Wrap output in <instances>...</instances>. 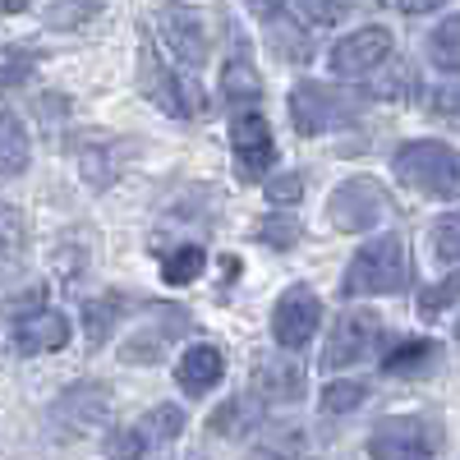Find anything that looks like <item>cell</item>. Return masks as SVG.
Instances as JSON below:
<instances>
[{
	"label": "cell",
	"instance_id": "obj_1",
	"mask_svg": "<svg viewBox=\"0 0 460 460\" xmlns=\"http://www.w3.org/2000/svg\"><path fill=\"white\" fill-rule=\"evenodd\" d=\"M410 286H414V258H410L405 240L401 235H377L355 253L350 272H345V281H341V295H350V299L401 295Z\"/></svg>",
	"mask_w": 460,
	"mask_h": 460
},
{
	"label": "cell",
	"instance_id": "obj_2",
	"mask_svg": "<svg viewBox=\"0 0 460 460\" xmlns=\"http://www.w3.org/2000/svg\"><path fill=\"white\" fill-rule=\"evenodd\" d=\"M392 171H396L401 184L419 189V194H429V199H460V152L447 147V143L419 138V143L396 147Z\"/></svg>",
	"mask_w": 460,
	"mask_h": 460
},
{
	"label": "cell",
	"instance_id": "obj_3",
	"mask_svg": "<svg viewBox=\"0 0 460 460\" xmlns=\"http://www.w3.org/2000/svg\"><path fill=\"white\" fill-rule=\"evenodd\" d=\"M364 106H368V93H350V88H327V84H309V79L290 88V120L304 138L355 125Z\"/></svg>",
	"mask_w": 460,
	"mask_h": 460
},
{
	"label": "cell",
	"instance_id": "obj_4",
	"mask_svg": "<svg viewBox=\"0 0 460 460\" xmlns=\"http://www.w3.org/2000/svg\"><path fill=\"white\" fill-rule=\"evenodd\" d=\"M387 217H392V194L368 175H355V180L336 184V194L327 199V221L336 230H345V235H364V230H373Z\"/></svg>",
	"mask_w": 460,
	"mask_h": 460
},
{
	"label": "cell",
	"instance_id": "obj_5",
	"mask_svg": "<svg viewBox=\"0 0 460 460\" xmlns=\"http://www.w3.org/2000/svg\"><path fill=\"white\" fill-rule=\"evenodd\" d=\"M217 32H221V23L208 10H194V5H166L162 10V37L189 69L208 65V56L217 47Z\"/></svg>",
	"mask_w": 460,
	"mask_h": 460
},
{
	"label": "cell",
	"instance_id": "obj_6",
	"mask_svg": "<svg viewBox=\"0 0 460 460\" xmlns=\"http://www.w3.org/2000/svg\"><path fill=\"white\" fill-rule=\"evenodd\" d=\"M438 451V429L429 419L414 414H396L382 419V424L368 433V456L373 460H429Z\"/></svg>",
	"mask_w": 460,
	"mask_h": 460
},
{
	"label": "cell",
	"instance_id": "obj_7",
	"mask_svg": "<svg viewBox=\"0 0 460 460\" xmlns=\"http://www.w3.org/2000/svg\"><path fill=\"white\" fill-rule=\"evenodd\" d=\"M377 341H382V318H377V314L355 309V314L336 318L332 341H327V350H323V368L336 373V368H350V364L368 359V355L377 350Z\"/></svg>",
	"mask_w": 460,
	"mask_h": 460
},
{
	"label": "cell",
	"instance_id": "obj_8",
	"mask_svg": "<svg viewBox=\"0 0 460 460\" xmlns=\"http://www.w3.org/2000/svg\"><path fill=\"white\" fill-rule=\"evenodd\" d=\"M323 323V304L309 286H290L281 299H277V314H272V336L286 345V350H304L314 341Z\"/></svg>",
	"mask_w": 460,
	"mask_h": 460
},
{
	"label": "cell",
	"instance_id": "obj_9",
	"mask_svg": "<svg viewBox=\"0 0 460 460\" xmlns=\"http://www.w3.org/2000/svg\"><path fill=\"white\" fill-rule=\"evenodd\" d=\"M387 56H392V32L382 23H368L332 47V69L341 79H359V74H373L377 65H387Z\"/></svg>",
	"mask_w": 460,
	"mask_h": 460
},
{
	"label": "cell",
	"instance_id": "obj_10",
	"mask_svg": "<svg viewBox=\"0 0 460 460\" xmlns=\"http://www.w3.org/2000/svg\"><path fill=\"white\" fill-rule=\"evenodd\" d=\"M106 405H111V396H106L102 382H79V387H69V392L56 401L51 419H56V429H60V433L74 438V433L97 429L102 419H106Z\"/></svg>",
	"mask_w": 460,
	"mask_h": 460
},
{
	"label": "cell",
	"instance_id": "obj_11",
	"mask_svg": "<svg viewBox=\"0 0 460 460\" xmlns=\"http://www.w3.org/2000/svg\"><path fill=\"white\" fill-rule=\"evenodd\" d=\"M230 143H235V157H240L249 180H258L267 166H272V157H277L272 129H267V120L258 111H240L235 120H230Z\"/></svg>",
	"mask_w": 460,
	"mask_h": 460
},
{
	"label": "cell",
	"instance_id": "obj_12",
	"mask_svg": "<svg viewBox=\"0 0 460 460\" xmlns=\"http://www.w3.org/2000/svg\"><path fill=\"white\" fill-rule=\"evenodd\" d=\"M14 345L19 355H51L69 345V318L56 309H32L14 323Z\"/></svg>",
	"mask_w": 460,
	"mask_h": 460
},
{
	"label": "cell",
	"instance_id": "obj_13",
	"mask_svg": "<svg viewBox=\"0 0 460 460\" xmlns=\"http://www.w3.org/2000/svg\"><path fill=\"white\" fill-rule=\"evenodd\" d=\"M138 88L157 102L166 115H175V120H184V115H189V102H184L180 79L171 74V65H162V56L152 51L147 42H143V51H138Z\"/></svg>",
	"mask_w": 460,
	"mask_h": 460
},
{
	"label": "cell",
	"instance_id": "obj_14",
	"mask_svg": "<svg viewBox=\"0 0 460 460\" xmlns=\"http://www.w3.org/2000/svg\"><path fill=\"white\" fill-rule=\"evenodd\" d=\"M249 392H253V401H262V405L299 401V392H304V368H299V359H262V364L253 368Z\"/></svg>",
	"mask_w": 460,
	"mask_h": 460
},
{
	"label": "cell",
	"instance_id": "obj_15",
	"mask_svg": "<svg viewBox=\"0 0 460 460\" xmlns=\"http://www.w3.org/2000/svg\"><path fill=\"white\" fill-rule=\"evenodd\" d=\"M221 373H226V355L217 350V345H189V350L180 355V364H175V382L189 396L212 392L221 382Z\"/></svg>",
	"mask_w": 460,
	"mask_h": 460
},
{
	"label": "cell",
	"instance_id": "obj_16",
	"mask_svg": "<svg viewBox=\"0 0 460 460\" xmlns=\"http://www.w3.org/2000/svg\"><path fill=\"white\" fill-rule=\"evenodd\" d=\"M23 258H28V226L23 212L0 203V286H10L23 272Z\"/></svg>",
	"mask_w": 460,
	"mask_h": 460
},
{
	"label": "cell",
	"instance_id": "obj_17",
	"mask_svg": "<svg viewBox=\"0 0 460 460\" xmlns=\"http://www.w3.org/2000/svg\"><path fill=\"white\" fill-rule=\"evenodd\" d=\"M235 42V56H230L226 74H221V93L226 102H258L262 97V79H258V69H253V56H249V42L235 32L230 37Z\"/></svg>",
	"mask_w": 460,
	"mask_h": 460
},
{
	"label": "cell",
	"instance_id": "obj_18",
	"mask_svg": "<svg viewBox=\"0 0 460 460\" xmlns=\"http://www.w3.org/2000/svg\"><path fill=\"white\" fill-rule=\"evenodd\" d=\"M309 456V438L295 424H277V429H262L249 447V460H304Z\"/></svg>",
	"mask_w": 460,
	"mask_h": 460
},
{
	"label": "cell",
	"instance_id": "obj_19",
	"mask_svg": "<svg viewBox=\"0 0 460 460\" xmlns=\"http://www.w3.org/2000/svg\"><path fill=\"white\" fill-rule=\"evenodd\" d=\"M180 433H184V410L180 405H157V410H147L134 424L138 447H162V442H171Z\"/></svg>",
	"mask_w": 460,
	"mask_h": 460
},
{
	"label": "cell",
	"instance_id": "obj_20",
	"mask_svg": "<svg viewBox=\"0 0 460 460\" xmlns=\"http://www.w3.org/2000/svg\"><path fill=\"white\" fill-rule=\"evenodd\" d=\"M28 166V134L19 125V115H0V171L5 175H19Z\"/></svg>",
	"mask_w": 460,
	"mask_h": 460
},
{
	"label": "cell",
	"instance_id": "obj_21",
	"mask_svg": "<svg viewBox=\"0 0 460 460\" xmlns=\"http://www.w3.org/2000/svg\"><path fill=\"white\" fill-rule=\"evenodd\" d=\"M203 267H208V253L199 244H180L175 253H166L162 277H166V286H189V281L203 277Z\"/></svg>",
	"mask_w": 460,
	"mask_h": 460
},
{
	"label": "cell",
	"instance_id": "obj_22",
	"mask_svg": "<svg viewBox=\"0 0 460 460\" xmlns=\"http://www.w3.org/2000/svg\"><path fill=\"white\" fill-rule=\"evenodd\" d=\"M429 56H433V65H442V69H460V14L442 19V23L429 32Z\"/></svg>",
	"mask_w": 460,
	"mask_h": 460
},
{
	"label": "cell",
	"instance_id": "obj_23",
	"mask_svg": "<svg viewBox=\"0 0 460 460\" xmlns=\"http://www.w3.org/2000/svg\"><path fill=\"white\" fill-rule=\"evenodd\" d=\"M120 309H125V295H106V299H93L88 309H84V327H88V341H93V345H102V341L111 336L115 318H120Z\"/></svg>",
	"mask_w": 460,
	"mask_h": 460
},
{
	"label": "cell",
	"instance_id": "obj_24",
	"mask_svg": "<svg viewBox=\"0 0 460 460\" xmlns=\"http://www.w3.org/2000/svg\"><path fill=\"white\" fill-rule=\"evenodd\" d=\"M429 244H433V258H438L442 267H460V212H451V217H442V221L433 226Z\"/></svg>",
	"mask_w": 460,
	"mask_h": 460
},
{
	"label": "cell",
	"instance_id": "obj_25",
	"mask_svg": "<svg viewBox=\"0 0 460 460\" xmlns=\"http://www.w3.org/2000/svg\"><path fill=\"white\" fill-rule=\"evenodd\" d=\"M433 355H438L433 341H405V345L392 350V359H382V368H387V373H419Z\"/></svg>",
	"mask_w": 460,
	"mask_h": 460
},
{
	"label": "cell",
	"instance_id": "obj_26",
	"mask_svg": "<svg viewBox=\"0 0 460 460\" xmlns=\"http://www.w3.org/2000/svg\"><path fill=\"white\" fill-rule=\"evenodd\" d=\"M32 60H37V51L32 47H10L5 56H0V93H10V88H19L28 74H32Z\"/></svg>",
	"mask_w": 460,
	"mask_h": 460
},
{
	"label": "cell",
	"instance_id": "obj_27",
	"mask_svg": "<svg viewBox=\"0 0 460 460\" xmlns=\"http://www.w3.org/2000/svg\"><path fill=\"white\" fill-rule=\"evenodd\" d=\"M97 10H102V0H56V5L47 10V19H51V28H79Z\"/></svg>",
	"mask_w": 460,
	"mask_h": 460
},
{
	"label": "cell",
	"instance_id": "obj_28",
	"mask_svg": "<svg viewBox=\"0 0 460 460\" xmlns=\"http://www.w3.org/2000/svg\"><path fill=\"white\" fill-rule=\"evenodd\" d=\"M364 405V382H332L323 392V414H350Z\"/></svg>",
	"mask_w": 460,
	"mask_h": 460
},
{
	"label": "cell",
	"instance_id": "obj_29",
	"mask_svg": "<svg viewBox=\"0 0 460 460\" xmlns=\"http://www.w3.org/2000/svg\"><path fill=\"white\" fill-rule=\"evenodd\" d=\"M355 5H359V0H299V10L309 14L314 23H341Z\"/></svg>",
	"mask_w": 460,
	"mask_h": 460
},
{
	"label": "cell",
	"instance_id": "obj_30",
	"mask_svg": "<svg viewBox=\"0 0 460 460\" xmlns=\"http://www.w3.org/2000/svg\"><path fill=\"white\" fill-rule=\"evenodd\" d=\"M258 235H262L267 244L286 249V244L299 240V221H295V217H272V221H262V226H258Z\"/></svg>",
	"mask_w": 460,
	"mask_h": 460
},
{
	"label": "cell",
	"instance_id": "obj_31",
	"mask_svg": "<svg viewBox=\"0 0 460 460\" xmlns=\"http://www.w3.org/2000/svg\"><path fill=\"white\" fill-rule=\"evenodd\" d=\"M267 199H272L277 208H286V203H299V199H304V180H299V175L267 180Z\"/></svg>",
	"mask_w": 460,
	"mask_h": 460
},
{
	"label": "cell",
	"instance_id": "obj_32",
	"mask_svg": "<svg viewBox=\"0 0 460 460\" xmlns=\"http://www.w3.org/2000/svg\"><path fill=\"white\" fill-rule=\"evenodd\" d=\"M460 295V277H451V281H442V286H433V290H424V299H419V309L424 314H438V309H447V304Z\"/></svg>",
	"mask_w": 460,
	"mask_h": 460
},
{
	"label": "cell",
	"instance_id": "obj_33",
	"mask_svg": "<svg viewBox=\"0 0 460 460\" xmlns=\"http://www.w3.org/2000/svg\"><path fill=\"white\" fill-rule=\"evenodd\" d=\"M106 456H111V460H138V456H143V447H138L134 429H125V433H115V438L106 442Z\"/></svg>",
	"mask_w": 460,
	"mask_h": 460
},
{
	"label": "cell",
	"instance_id": "obj_34",
	"mask_svg": "<svg viewBox=\"0 0 460 460\" xmlns=\"http://www.w3.org/2000/svg\"><path fill=\"white\" fill-rule=\"evenodd\" d=\"M433 115H442V120L460 125V84H456V88H442V93L433 97Z\"/></svg>",
	"mask_w": 460,
	"mask_h": 460
},
{
	"label": "cell",
	"instance_id": "obj_35",
	"mask_svg": "<svg viewBox=\"0 0 460 460\" xmlns=\"http://www.w3.org/2000/svg\"><path fill=\"white\" fill-rule=\"evenodd\" d=\"M244 5H249L258 19H267V23H281V19H286V0H244Z\"/></svg>",
	"mask_w": 460,
	"mask_h": 460
},
{
	"label": "cell",
	"instance_id": "obj_36",
	"mask_svg": "<svg viewBox=\"0 0 460 460\" xmlns=\"http://www.w3.org/2000/svg\"><path fill=\"white\" fill-rule=\"evenodd\" d=\"M447 0H396V10H405V14H429V10H442Z\"/></svg>",
	"mask_w": 460,
	"mask_h": 460
},
{
	"label": "cell",
	"instance_id": "obj_37",
	"mask_svg": "<svg viewBox=\"0 0 460 460\" xmlns=\"http://www.w3.org/2000/svg\"><path fill=\"white\" fill-rule=\"evenodd\" d=\"M32 0H0V14H23Z\"/></svg>",
	"mask_w": 460,
	"mask_h": 460
},
{
	"label": "cell",
	"instance_id": "obj_38",
	"mask_svg": "<svg viewBox=\"0 0 460 460\" xmlns=\"http://www.w3.org/2000/svg\"><path fill=\"white\" fill-rule=\"evenodd\" d=\"M456 336H460V323H456Z\"/></svg>",
	"mask_w": 460,
	"mask_h": 460
}]
</instances>
